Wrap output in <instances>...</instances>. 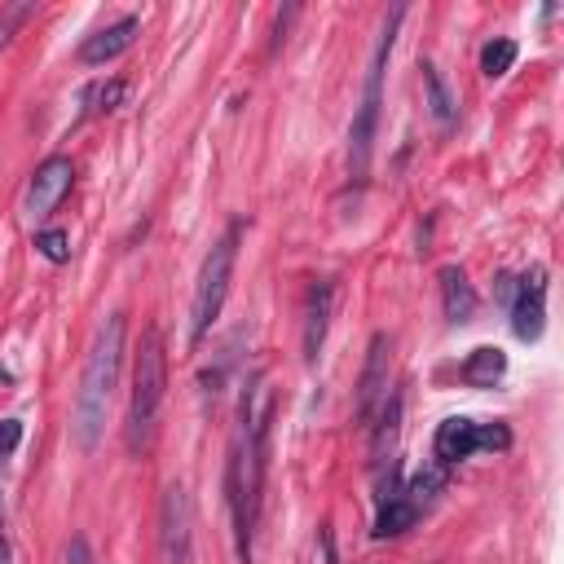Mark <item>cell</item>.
Masks as SVG:
<instances>
[{"label":"cell","mask_w":564,"mask_h":564,"mask_svg":"<svg viewBox=\"0 0 564 564\" xmlns=\"http://www.w3.org/2000/svg\"><path fill=\"white\" fill-rule=\"evenodd\" d=\"M66 564H97V560H93V546H88L84 533L70 538V546H66Z\"/></svg>","instance_id":"cell-22"},{"label":"cell","mask_w":564,"mask_h":564,"mask_svg":"<svg viewBox=\"0 0 564 564\" xmlns=\"http://www.w3.org/2000/svg\"><path fill=\"white\" fill-rule=\"evenodd\" d=\"M516 57H520V48H516V40H507V35H498V40H489V44L480 48V70H485L489 79H498V75H507V70L516 66Z\"/></svg>","instance_id":"cell-16"},{"label":"cell","mask_w":564,"mask_h":564,"mask_svg":"<svg viewBox=\"0 0 564 564\" xmlns=\"http://www.w3.org/2000/svg\"><path fill=\"white\" fill-rule=\"evenodd\" d=\"M70 185H75V163H70L66 154H48V159L35 167L31 185H26L22 212H26L31 220H44V216H53V212H57V203L70 194Z\"/></svg>","instance_id":"cell-9"},{"label":"cell","mask_w":564,"mask_h":564,"mask_svg":"<svg viewBox=\"0 0 564 564\" xmlns=\"http://www.w3.org/2000/svg\"><path fill=\"white\" fill-rule=\"evenodd\" d=\"M137 31H141V18H137V13H123L119 22H110V26L93 31V35L79 44V62H84V66H106V62H115L119 53H128V48H132Z\"/></svg>","instance_id":"cell-10"},{"label":"cell","mask_w":564,"mask_h":564,"mask_svg":"<svg viewBox=\"0 0 564 564\" xmlns=\"http://www.w3.org/2000/svg\"><path fill=\"white\" fill-rule=\"evenodd\" d=\"M84 97L93 101L88 110H115V106L128 97V84H123V79H106V84H93Z\"/></svg>","instance_id":"cell-19"},{"label":"cell","mask_w":564,"mask_h":564,"mask_svg":"<svg viewBox=\"0 0 564 564\" xmlns=\"http://www.w3.org/2000/svg\"><path fill=\"white\" fill-rule=\"evenodd\" d=\"M35 13V4H9L4 13H0V48H9V40H13V31L26 22Z\"/></svg>","instance_id":"cell-20"},{"label":"cell","mask_w":564,"mask_h":564,"mask_svg":"<svg viewBox=\"0 0 564 564\" xmlns=\"http://www.w3.org/2000/svg\"><path fill=\"white\" fill-rule=\"evenodd\" d=\"M22 445V419H0V463Z\"/></svg>","instance_id":"cell-21"},{"label":"cell","mask_w":564,"mask_h":564,"mask_svg":"<svg viewBox=\"0 0 564 564\" xmlns=\"http://www.w3.org/2000/svg\"><path fill=\"white\" fill-rule=\"evenodd\" d=\"M35 251L53 264H66L70 260V234L66 229H35Z\"/></svg>","instance_id":"cell-18"},{"label":"cell","mask_w":564,"mask_h":564,"mask_svg":"<svg viewBox=\"0 0 564 564\" xmlns=\"http://www.w3.org/2000/svg\"><path fill=\"white\" fill-rule=\"evenodd\" d=\"M330 308H335V282L330 278H317L304 295V361L313 366L322 357V344H326V326H330Z\"/></svg>","instance_id":"cell-11"},{"label":"cell","mask_w":564,"mask_h":564,"mask_svg":"<svg viewBox=\"0 0 564 564\" xmlns=\"http://www.w3.org/2000/svg\"><path fill=\"white\" fill-rule=\"evenodd\" d=\"M0 520H4V507H0Z\"/></svg>","instance_id":"cell-25"},{"label":"cell","mask_w":564,"mask_h":564,"mask_svg":"<svg viewBox=\"0 0 564 564\" xmlns=\"http://www.w3.org/2000/svg\"><path fill=\"white\" fill-rule=\"evenodd\" d=\"M0 564H9V542H4V529H0Z\"/></svg>","instance_id":"cell-24"},{"label":"cell","mask_w":564,"mask_h":564,"mask_svg":"<svg viewBox=\"0 0 564 564\" xmlns=\"http://www.w3.org/2000/svg\"><path fill=\"white\" fill-rule=\"evenodd\" d=\"M414 520H419V507H414L405 494H392V498L379 502L370 533H375V538H401L405 529H414Z\"/></svg>","instance_id":"cell-15"},{"label":"cell","mask_w":564,"mask_h":564,"mask_svg":"<svg viewBox=\"0 0 564 564\" xmlns=\"http://www.w3.org/2000/svg\"><path fill=\"white\" fill-rule=\"evenodd\" d=\"M441 304H445V317L454 326L471 322V313H476V291H471V282H467V273L458 264L441 269Z\"/></svg>","instance_id":"cell-12"},{"label":"cell","mask_w":564,"mask_h":564,"mask_svg":"<svg viewBox=\"0 0 564 564\" xmlns=\"http://www.w3.org/2000/svg\"><path fill=\"white\" fill-rule=\"evenodd\" d=\"M458 375H463L467 388H494V383L507 375V352L494 348V344H480V348L467 352V361H463Z\"/></svg>","instance_id":"cell-14"},{"label":"cell","mask_w":564,"mask_h":564,"mask_svg":"<svg viewBox=\"0 0 564 564\" xmlns=\"http://www.w3.org/2000/svg\"><path fill=\"white\" fill-rule=\"evenodd\" d=\"M419 70H423V93H427V115L436 119V128H454V119H458V97L449 93V84H445V75L436 70V62H419Z\"/></svg>","instance_id":"cell-13"},{"label":"cell","mask_w":564,"mask_h":564,"mask_svg":"<svg viewBox=\"0 0 564 564\" xmlns=\"http://www.w3.org/2000/svg\"><path fill=\"white\" fill-rule=\"evenodd\" d=\"M159 542L167 564H189L194 560V502L185 485H167L159 502Z\"/></svg>","instance_id":"cell-6"},{"label":"cell","mask_w":564,"mask_h":564,"mask_svg":"<svg viewBox=\"0 0 564 564\" xmlns=\"http://www.w3.org/2000/svg\"><path fill=\"white\" fill-rule=\"evenodd\" d=\"M507 313H511L516 339H524V344L542 339V326H546V269L542 264H533L529 273L516 278V295H511Z\"/></svg>","instance_id":"cell-7"},{"label":"cell","mask_w":564,"mask_h":564,"mask_svg":"<svg viewBox=\"0 0 564 564\" xmlns=\"http://www.w3.org/2000/svg\"><path fill=\"white\" fill-rule=\"evenodd\" d=\"M123 335H128V317L110 313L97 326V339L88 348L84 379H79V392H75V414H70V436H75V445L84 454H93L101 432H106V410H110V397H115V383H119V366H123Z\"/></svg>","instance_id":"cell-1"},{"label":"cell","mask_w":564,"mask_h":564,"mask_svg":"<svg viewBox=\"0 0 564 564\" xmlns=\"http://www.w3.org/2000/svg\"><path fill=\"white\" fill-rule=\"evenodd\" d=\"M494 295H498L502 304H511V295H516V278H511V273H498V286H494Z\"/></svg>","instance_id":"cell-23"},{"label":"cell","mask_w":564,"mask_h":564,"mask_svg":"<svg viewBox=\"0 0 564 564\" xmlns=\"http://www.w3.org/2000/svg\"><path fill=\"white\" fill-rule=\"evenodd\" d=\"M507 445H511L507 423H476L467 414H449L436 427L432 454H436V467H454V463H463L480 449H507Z\"/></svg>","instance_id":"cell-5"},{"label":"cell","mask_w":564,"mask_h":564,"mask_svg":"<svg viewBox=\"0 0 564 564\" xmlns=\"http://www.w3.org/2000/svg\"><path fill=\"white\" fill-rule=\"evenodd\" d=\"M441 489H445V467H423V471H414V476H410V485H405L401 494L423 511Z\"/></svg>","instance_id":"cell-17"},{"label":"cell","mask_w":564,"mask_h":564,"mask_svg":"<svg viewBox=\"0 0 564 564\" xmlns=\"http://www.w3.org/2000/svg\"><path fill=\"white\" fill-rule=\"evenodd\" d=\"M405 9L397 4L383 26H379V40H375V53H370V66H366V88H361V106L348 123V181H366L370 172V150H375V132H379V106H383V70H388V57H392V44H397V26H401Z\"/></svg>","instance_id":"cell-2"},{"label":"cell","mask_w":564,"mask_h":564,"mask_svg":"<svg viewBox=\"0 0 564 564\" xmlns=\"http://www.w3.org/2000/svg\"><path fill=\"white\" fill-rule=\"evenodd\" d=\"M388 370H392V339L379 330V335H370L366 366H361V379H357V401H352L357 423H370L379 414V405L388 401Z\"/></svg>","instance_id":"cell-8"},{"label":"cell","mask_w":564,"mask_h":564,"mask_svg":"<svg viewBox=\"0 0 564 564\" xmlns=\"http://www.w3.org/2000/svg\"><path fill=\"white\" fill-rule=\"evenodd\" d=\"M167 392V352H163V330L145 326L137 361H132V401H128V445L141 449L154 432L159 405Z\"/></svg>","instance_id":"cell-3"},{"label":"cell","mask_w":564,"mask_h":564,"mask_svg":"<svg viewBox=\"0 0 564 564\" xmlns=\"http://www.w3.org/2000/svg\"><path fill=\"white\" fill-rule=\"evenodd\" d=\"M238 242H242V220H229V229L212 242V251L203 256L198 269V286H194V313H189V344H203L207 330L216 326L229 282H234V260H238Z\"/></svg>","instance_id":"cell-4"}]
</instances>
